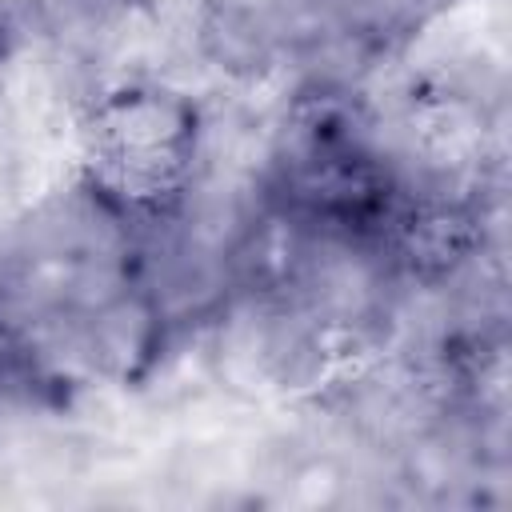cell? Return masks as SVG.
Listing matches in <instances>:
<instances>
[{
    "instance_id": "obj_1",
    "label": "cell",
    "mask_w": 512,
    "mask_h": 512,
    "mask_svg": "<svg viewBox=\"0 0 512 512\" xmlns=\"http://www.w3.org/2000/svg\"><path fill=\"white\" fill-rule=\"evenodd\" d=\"M192 148V116L168 92H120L100 108L96 164L104 196L124 208H160L176 192Z\"/></svg>"
}]
</instances>
